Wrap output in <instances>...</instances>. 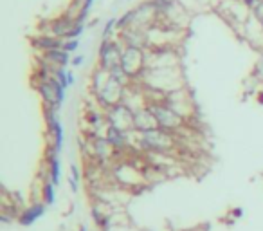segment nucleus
I'll return each instance as SVG.
<instances>
[{"mask_svg": "<svg viewBox=\"0 0 263 231\" xmlns=\"http://www.w3.org/2000/svg\"><path fill=\"white\" fill-rule=\"evenodd\" d=\"M143 87L150 91L160 92V94L168 96L175 91H180L186 83V74H184L182 67H168V69H146L144 74L137 80Z\"/></svg>", "mask_w": 263, "mask_h": 231, "instance_id": "nucleus-1", "label": "nucleus"}, {"mask_svg": "<svg viewBox=\"0 0 263 231\" xmlns=\"http://www.w3.org/2000/svg\"><path fill=\"white\" fill-rule=\"evenodd\" d=\"M179 146V136L169 134L162 128H155L150 132H137V150L141 154H173Z\"/></svg>", "mask_w": 263, "mask_h": 231, "instance_id": "nucleus-2", "label": "nucleus"}, {"mask_svg": "<svg viewBox=\"0 0 263 231\" xmlns=\"http://www.w3.org/2000/svg\"><path fill=\"white\" fill-rule=\"evenodd\" d=\"M150 107L154 109L157 123H159V128L169 132V134H175V136H179V137L189 130L191 123L184 119L182 116L177 114L173 109H169L164 101L162 103H154V105H150Z\"/></svg>", "mask_w": 263, "mask_h": 231, "instance_id": "nucleus-3", "label": "nucleus"}, {"mask_svg": "<svg viewBox=\"0 0 263 231\" xmlns=\"http://www.w3.org/2000/svg\"><path fill=\"white\" fill-rule=\"evenodd\" d=\"M124 44L121 38H110V40H101L100 49H98V67L114 72L121 69V60H123Z\"/></svg>", "mask_w": 263, "mask_h": 231, "instance_id": "nucleus-4", "label": "nucleus"}, {"mask_svg": "<svg viewBox=\"0 0 263 231\" xmlns=\"http://www.w3.org/2000/svg\"><path fill=\"white\" fill-rule=\"evenodd\" d=\"M218 15L227 22L234 31L240 29L245 22L251 18V7L243 0H223L222 4L216 7Z\"/></svg>", "mask_w": 263, "mask_h": 231, "instance_id": "nucleus-5", "label": "nucleus"}, {"mask_svg": "<svg viewBox=\"0 0 263 231\" xmlns=\"http://www.w3.org/2000/svg\"><path fill=\"white\" fill-rule=\"evenodd\" d=\"M168 67H182L179 47L146 49V69H168Z\"/></svg>", "mask_w": 263, "mask_h": 231, "instance_id": "nucleus-6", "label": "nucleus"}, {"mask_svg": "<svg viewBox=\"0 0 263 231\" xmlns=\"http://www.w3.org/2000/svg\"><path fill=\"white\" fill-rule=\"evenodd\" d=\"M164 103L169 107V109H173L175 112L179 116H182L186 121H191L197 117V103H195V98L193 94L189 92L188 87H184L180 91H175L171 94L166 96V100Z\"/></svg>", "mask_w": 263, "mask_h": 231, "instance_id": "nucleus-7", "label": "nucleus"}, {"mask_svg": "<svg viewBox=\"0 0 263 231\" xmlns=\"http://www.w3.org/2000/svg\"><path fill=\"white\" fill-rule=\"evenodd\" d=\"M35 89H36V92H38V96L42 98L45 107H53L56 111H60L61 105L65 103L67 89L58 83V80H56L54 76H53L51 80L35 83Z\"/></svg>", "mask_w": 263, "mask_h": 231, "instance_id": "nucleus-8", "label": "nucleus"}, {"mask_svg": "<svg viewBox=\"0 0 263 231\" xmlns=\"http://www.w3.org/2000/svg\"><path fill=\"white\" fill-rule=\"evenodd\" d=\"M121 69L126 76H130L134 81H137L146 70V49L139 47H126L123 49V60Z\"/></svg>", "mask_w": 263, "mask_h": 231, "instance_id": "nucleus-9", "label": "nucleus"}, {"mask_svg": "<svg viewBox=\"0 0 263 231\" xmlns=\"http://www.w3.org/2000/svg\"><path fill=\"white\" fill-rule=\"evenodd\" d=\"M126 91H128V87H124L123 83H119V81L112 76V80L108 81V85L105 87L101 92H98L96 96H92V98H94L96 103H98L101 109L108 111V109H112V107L124 103Z\"/></svg>", "mask_w": 263, "mask_h": 231, "instance_id": "nucleus-10", "label": "nucleus"}, {"mask_svg": "<svg viewBox=\"0 0 263 231\" xmlns=\"http://www.w3.org/2000/svg\"><path fill=\"white\" fill-rule=\"evenodd\" d=\"M106 121H108L110 128H115V130L124 132V134H130V132L135 130L134 111L126 103L108 109L106 111Z\"/></svg>", "mask_w": 263, "mask_h": 231, "instance_id": "nucleus-11", "label": "nucleus"}, {"mask_svg": "<svg viewBox=\"0 0 263 231\" xmlns=\"http://www.w3.org/2000/svg\"><path fill=\"white\" fill-rule=\"evenodd\" d=\"M234 33H236L249 47H253V49L258 51V53H263V24L258 18H254V16L251 15V18H249L240 29L234 31Z\"/></svg>", "mask_w": 263, "mask_h": 231, "instance_id": "nucleus-12", "label": "nucleus"}, {"mask_svg": "<svg viewBox=\"0 0 263 231\" xmlns=\"http://www.w3.org/2000/svg\"><path fill=\"white\" fill-rule=\"evenodd\" d=\"M134 121H135V130L137 132H150L159 128V123H157V117H155L154 109L150 105L143 107L139 111L134 112Z\"/></svg>", "mask_w": 263, "mask_h": 231, "instance_id": "nucleus-13", "label": "nucleus"}, {"mask_svg": "<svg viewBox=\"0 0 263 231\" xmlns=\"http://www.w3.org/2000/svg\"><path fill=\"white\" fill-rule=\"evenodd\" d=\"M44 166L47 170V175L53 181L54 186H60L61 182V161H60V154H56L53 148L47 146L45 150V157H44Z\"/></svg>", "mask_w": 263, "mask_h": 231, "instance_id": "nucleus-14", "label": "nucleus"}, {"mask_svg": "<svg viewBox=\"0 0 263 231\" xmlns=\"http://www.w3.org/2000/svg\"><path fill=\"white\" fill-rule=\"evenodd\" d=\"M45 211H47V204H44L42 201H35L31 206L24 208V210L18 213V224L24 228L27 226H33L38 219H42V217L45 215Z\"/></svg>", "mask_w": 263, "mask_h": 231, "instance_id": "nucleus-15", "label": "nucleus"}, {"mask_svg": "<svg viewBox=\"0 0 263 231\" xmlns=\"http://www.w3.org/2000/svg\"><path fill=\"white\" fill-rule=\"evenodd\" d=\"M112 80V72L108 70L101 69V67L96 65L90 72V78H89V91L90 96H96L98 92H101L105 87L108 85V81Z\"/></svg>", "mask_w": 263, "mask_h": 231, "instance_id": "nucleus-16", "label": "nucleus"}, {"mask_svg": "<svg viewBox=\"0 0 263 231\" xmlns=\"http://www.w3.org/2000/svg\"><path fill=\"white\" fill-rule=\"evenodd\" d=\"M47 139H49V148H53L56 154H61L65 141V130L61 119H56L54 123L47 125Z\"/></svg>", "mask_w": 263, "mask_h": 231, "instance_id": "nucleus-17", "label": "nucleus"}, {"mask_svg": "<svg viewBox=\"0 0 263 231\" xmlns=\"http://www.w3.org/2000/svg\"><path fill=\"white\" fill-rule=\"evenodd\" d=\"M33 47H35L38 53H49V51H56V49H61L63 46V38H58V36H53V35H38L35 36L33 40H31Z\"/></svg>", "mask_w": 263, "mask_h": 231, "instance_id": "nucleus-18", "label": "nucleus"}, {"mask_svg": "<svg viewBox=\"0 0 263 231\" xmlns=\"http://www.w3.org/2000/svg\"><path fill=\"white\" fill-rule=\"evenodd\" d=\"M40 201L47 206H53L56 202V186L47 175V170L45 175H40Z\"/></svg>", "mask_w": 263, "mask_h": 231, "instance_id": "nucleus-19", "label": "nucleus"}, {"mask_svg": "<svg viewBox=\"0 0 263 231\" xmlns=\"http://www.w3.org/2000/svg\"><path fill=\"white\" fill-rule=\"evenodd\" d=\"M69 184H70V190L78 191L80 190V184H81V172L80 168L76 165H70V172H69Z\"/></svg>", "mask_w": 263, "mask_h": 231, "instance_id": "nucleus-20", "label": "nucleus"}, {"mask_svg": "<svg viewBox=\"0 0 263 231\" xmlns=\"http://www.w3.org/2000/svg\"><path fill=\"white\" fill-rule=\"evenodd\" d=\"M78 47H80V38H63V46H61V51L69 53V55H74Z\"/></svg>", "mask_w": 263, "mask_h": 231, "instance_id": "nucleus-21", "label": "nucleus"}, {"mask_svg": "<svg viewBox=\"0 0 263 231\" xmlns=\"http://www.w3.org/2000/svg\"><path fill=\"white\" fill-rule=\"evenodd\" d=\"M85 60H87V56L85 55H78V56H72V67H81L85 63Z\"/></svg>", "mask_w": 263, "mask_h": 231, "instance_id": "nucleus-22", "label": "nucleus"}, {"mask_svg": "<svg viewBox=\"0 0 263 231\" xmlns=\"http://www.w3.org/2000/svg\"><path fill=\"white\" fill-rule=\"evenodd\" d=\"M74 85H76V74L69 69V87H74Z\"/></svg>", "mask_w": 263, "mask_h": 231, "instance_id": "nucleus-23", "label": "nucleus"}, {"mask_svg": "<svg viewBox=\"0 0 263 231\" xmlns=\"http://www.w3.org/2000/svg\"><path fill=\"white\" fill-rule=\"evenodd\" d=\"M233 215L236 217V219H240V217L243 215V211H242V208H236V210H233Z\"/></svg>", "mask_w": 263, "mask_h": 231, "instance_id": "nucleus-24", "label": "nucleus"}, {"mask_svg": "<svg viewBox=\"0 0 263 231\" xmlns=\"http://www.w3.org/2000/svg\"><path fill=\"white\" fill-rule=\"evenodd\" d=\"M243 2H245V4H247L249 7H253V5L256 4V2H258V0H243Z\"/></svg>", "mask_w": 263, "mask_h": 231, "instance_id": "nucleus-25", "label": "nucleus"}, {"mask_svg": "<svg viewBox=\"0 0 263 231\" xmlns=\"http://www.w3.org/2000/svg\"><path fill=\"white\" fill-rule=\"evenodd\" d=\"M256 96H258V103H262L263 105V91H258V94Z\"/></svg>", "mask_w": 263, "mask_h": 231, "instance_id": "nucleus-26", "label": "nucleus"}, {"mask_svg": "<svg viewBox=\"0 0 263 231\" xmlns=\"http://www.w3.org/2000/svg\"><path fill=\"white\" fill-rule=\"evenodd\" d=\"M78 231H87V228H85V226H80V230H78Z\"/></svg>", "mask_w": 263, "mask_h": 231, "instance_id": "nucleus-27", "label": "nucleus"}, {"mask_svg": "<svg viewBox=\"0 0 263 231\" xmlns=\"http://www.w3.org/2000/svg\"><path fill=\"white\" fill-rule=\"evenodd\" d=\"M254 18H256V16H254ZM260 22H262V24H263V16H262V18H260Z\"/></svg>", "mask_w": 263, "mask_h": 231, "instance_id": "nucleus-28", "label": "nucleus"}]
</instances>
